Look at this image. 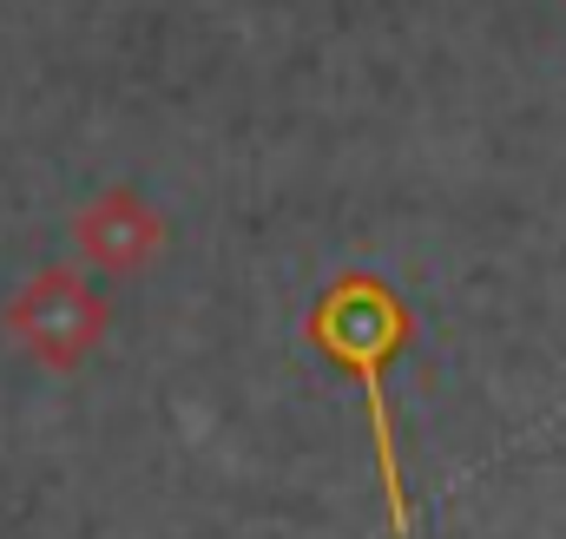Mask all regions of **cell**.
Returning a JSON list of instances; mask_svg holds the SVG:
<instances>
[{
    "label": "cell",
    "mask_w": 566,
    "mask_h": 539,
    "mask_svg": "<svg viewBox=\"0 0 566 539\" xmlns=\"http://www.w3.org/2000/svg\"><path fill=\"white\" fill-rule=\"evenodd\" d=\"M409 336H416L409 303L382 276H369V270H343L316 296V309H310V349L363 389L369 447H376V480H382V507H389V533L396 539L416 533L409 480H402V447H396V408H389V369L409 349Z\"/></svg>",
    "instance_id": "6da1fadb"
},
{
    "label": "cell",
    "mask_w": 566,
    "mask_h": 539,
    "mask_svg": "<svg viewBox=\"0 0 566 539\" xmlns=\"http://www.w3.org/2000/svg\"><path fill=\"white\" fill-rule=\"evenodd\" d=\"M0 329H7V342H13L27 362L66 376V369H80V362L106 342V329H113V303L86 283V270L46 264V270H33V276L7 296Z\"/></svg>",
    "instance_id": "7a4b0ae2"
},
{
    "label": "cell",
    "mask_w": 566,
    "mask_h": 539,
    "mask_svg": "<svg viewBox=\"0 0 566 539\" xmlns=\"http://www.w3.org/2000/svg\"><path fill=\"white\" fill-rule=\"evenodd\" d=\"M73 251H80V264L99 270V276H133V270H145L165 251V218L145 204L133 184H113V191L80 204Z\"/></svg>",
    "instance_id": "3957f363"
}]
</instances>
